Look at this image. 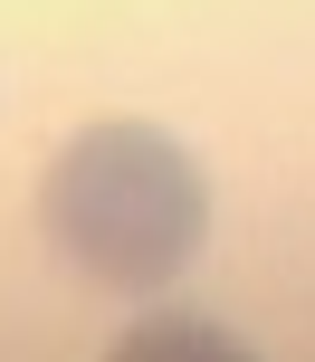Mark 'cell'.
Wrapping results in <instances>:
<instances>
[{"label": "cell", "mask_w": 315, "mask_h": 362, "mask_svg": "<svg viewBox=\"0 0 315 362\" xmlns=\"http://www.w3.org/2000/svg\"><path fill=\"white\" fill-rule=\"evenodd\" d=\"M38 229L86 286H172L210 238V181L163 124H86L38 181Z\"/></svg>", "instance_id": "obj_1"}, {"label": "cell", "mask_w": 315, "mask_h": 362, "mask_svg": "<svg viewBox=\"0 0 315 362\" xmlns=\"http://www.w3.org/2000/svg\"><path fill=\"white\" fill-rule=\"evenodd\" d=\"M105 362H258V353L229 325H210V315H153V325H134Z\"/></svg>", "instance_id": "obj_2"}]
</instances>
